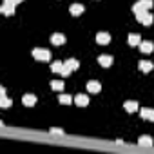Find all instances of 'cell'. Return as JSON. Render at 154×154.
<instances>
[{
    "instance_id": "1",
    "label": "cell",
    "mask_w": 154,
    "mask_h": 154,
    "mask_svg": "<svg viewBox=\"0 0 154 154\" xmlns=\"http://www.w3.org/2000/svg\"><path fill=\"white\" fill-rule=\"evenodd\" d=\"M152 0H138V2L132 6V11H134V15L136 13H143V11H149L150 8H152Z\"/></svg>"
},
{
    "instance_id": "2",
    "label": "cell",
    "mask_w": 154,
    "mask_h": 154,
    "mask_svg": "<svg viewBox=\"0 0 154 154\" xmlns=\"http://www.w3.org/2000/svg\"><path fill=\"white\" fill-rule=\"evenodd\" d=\"M33 56L35 60H40V62H47L51 58V53L47 49H42V47H35L33 49Z\"/></svg>"
},
{
    "instance_id": "3",
    "label": "cell",
    "mask_w": 154,
    "mask_h": 154,
    "mask_svg": "<svg viewBox=\"0 0 154 154\" xmlns=\"http://www.w3.org/2000/svg\"><path fill=\"white\" fill-rule=\"evenodd\" d=\"M136 20L140 24H143V26H150L154 18H152V15L149 11H143V13H136Z\"/></svg>"
},
{
    "instance_id": "4",
    "label": "cell",
    "mask_w": 154,
    "mask_h": 154,
    "mask_svg": "<svg viewBox=\"0 0 154 154\" xmlns=\"http://www.w3.org/2000/svg\"><path fill=\"white\" fill-rule=\"evenodd\" d=\"M15 4H11V2H8V0H4V4H2V9H0V11H2L4 15H13L15 13Z\"/></svg>"
},
{
    "instance_id": "5",
    "label": "cell",
    "mask_w": 154,
    "mask_h": 154,
    "mask_svg": "<svg viewBox=\"0 0 154 154\" xmlns=\"http://www.w3.org/2000/svg\"><path fill=\"white\" fill-rule=\"evenodd\" d=\"M74 103L78 105V107H85V105L89 103V96H87V94H76Z\"/></svg>"
},
{
    "instance_id": "6",
    "label": "cell",
    "mask_w": 154,
    "mask_h": 154,
    "mask_svg": "<svg viewBox=\"0 0 154 154\" xmlns=\"http://www.w3.org/2000/svg\"><path fill=\"white\" fill-rule=\"evenodd\" d=\"M22 103H24L26 107H33V105L36 103V96H35V94H24V96H22Z\"/></svg>"
},
{
    "instance_id": "7",
    "label": "cell",
    "mask_w": 154,
    "mask_h": 154,
    "mask_svg": "<svg viewBox=\"0 0 154 154\" xmlns=\"http://www.w3.org/2000/svg\"><path fill=\"white\" fill-rule=\"evenodd\" d=\"M51 44H54V45L65 44V36H63L62 33H54V35H51Z\"/></svg>"
},
{
    "instance_id": "8",
    "label": "cell",
    "mask_w": 154,
    "mask_h": 154,
    "mask_svg": "<svg viewBox=\"0 0 154 154\" xmlns=\"http://www.w3.org/2000/svg\"><path fill=\"white\" fill-rule=\"evenodd\" d=\"M96 42L102 44V45H107V44L111 42V35H109V33H98V35H96Z\"/></svg>"
},
{
    "instance_id": "9",
    "label": "cell",
    "mask_w": 154,
    "mask_h": 154,
    "mask_svg": "<svg viewBox=\"0 0 154 154\" xmlns=\"http://www.w3.org/2000/svg\"><path fill=\"white\" fill-rule=\"evenodd\" d=\"M98 63H100L102 67H111V65H112V56H109V54L98 56Z\"/></svg>"
},
{
    "instance_id": "10",
    "label": "cell",
    "mask_w": 154,
    "mask_h": 154,
    "mask_svg": "<svg viewBox=\"0 0 154 154\" xmlns=\"http://www.w3.org/2000/svg\"><path fill=\"white\" fill-rule=\"evenodd\" d=\"M100 89H102V84L100 82H96V80H93V82H87V91L89 93H100Z\"/></svg>"
},
{
    "instance_id": "11",
    "label": "cell",
    "mask_w": 154,
    "mask_h": 154,
    "mask_svg": "<svg viewBox=\"0 0 154 154\" xmlns=\"http://www.w3.org/2000/svg\"><path fill=\"white\" fill-rule=\"evenodd\" d=\"M69 11H71V15H72V17H78V15H82V13H84V6H82V4H71Z\"/></svg>"
},
{
    "instance_id": "12",
    "label": "cell",
    "mask_w": 154,
    "mask_h": 154,
    "mask_svg": "<svg viewBox=\"0 0 154 154\" xmlns=\"http://www.w3.org/2000/svg\"><path fill=\"white\" fill-rule=\"evenodd\" d=\"M127 42H129V45H140V44H141V38H140V35L131 33L129 38H127Z\"/></svg>"
},
{
    "instance_id": "13",
    "label": "cell",
    "mask_w": 154,
    "mask_h": 154,
    "mask_svg": "<svg viewBox=\"0 0 154 154\" xmlns=\"http://www.w3.org/2000/svg\"><path fill=\"white\" fill-rule=\"evenodd\" d=\"M140 49H141V53L149 54V53H152V49H154V44H152V42H141V44H140Z\"/></svg>"
},
{
    "instance_id": "14",
    "label": "cell",
    "mask_w": 154,
    "mask_h": 154,
    "mask_svg": "<svg viewBox=\"0 0 154 154\" xmlns=\"http://www.w3.org/2000/svg\"><path fill=\"white\" fill-rule=\"evenodd\" d=\"M138 67H140V71H143V72H150L152 71V62H145V60H141L140 63H138Z\"/></svg>"
},
{
    "instance_id": "15",
    "label": "cell",
    "mask_w": 154,
    "mask_h": 154,
    "mask_svg": "<svg viewBox=\"0 0 154 154\" xmlns=\"http://www.w3.org/2000/svg\"><path fill=\"white\" fill-rule=\"evenodd\" d=\"M123 107H125V111H127V112H136V111H138V103H136L134 100L125 102V103H123Z\"/></svg>"
},
{
    "instance_id": "16",
    "label": "cell",
    "mask_w": 154,
    "mask_h": 154,
    "mask_svg": "<svg viewBox=\"0 0 154 154\" xmlns=\"http://www.w3.org/2000/svg\"><path fill=\"white\" fill-rule=\"evenodd\" d=\"M63 65H67L71 71H76V69L80 67V62H78V60H74V58H69V60L63 62Z\"/></svg>"
},
{
    "instance_id": "17",
    "label": "cell",
    "mask_w": 154,
    "mask_h": 154,
    "mask_svg": "<svg viewBox=\"0 0 154 154\" xmlns=\"http://www.w3.org/2000/svg\"><path fill=\"white\" fill-rule=\"evenodd\" d=\"M152 112H154V109H149V107L140 109V116H141L143 120H150V118H152Z\"/></svg>"
},
{
    "instance_id": "18",
    "label": "cell",
    "mask_w": 154,
    "mask_h": 154,
    "mask_svg": "<svg viewBox=\"0 0 154 154\" xmlns=\"http://www.w3.org/2000/svg\"><path fill=\"white\" fill-rule=\"evenodd\" d=\"M138 143L143 145V147H152V138H150V136H140Z\"/></svg>"
},
{
    "instance_id": "19",
    "label": "cell",
    "mask_w": 154,
    "mask_h": 154,
    "mask_svg": "<svg viewBox=\"0 0 154 154\" xmlns=\"http://www.w3.org/2000/svg\"><path fill=\"white\" fill-rule=\"evenodd\" d=\"M62 67H63V62H60V60H56V62L51 63V71H53V72H60Z\"/></svg>"
},
{
    "instance_id": "20",
    "label": "cell",
    "mask_w": 154,
    "mask_h": 154,
    "mask_svg": "<svg viewBox=\"0 0 154 154\" xmlns=\"http://www.w3.org/2000/svg\"><path fill=\"white\" fill-rule=\"evenodd\" d=\"M9 105H11V100H9L6 94H0V107L6 109V107H9Z\"/></svg>"
},
{
    "instance_id": "21",
    "label": "cell",
    "mask_w": 154,
    "mask_h": 154,
    "mask_svg": "<svg viewBox=\"0 0 154 154\" xmlns=\"http://www.w3.org/2000/svg\"><path fill=\"white\" fill-rule=\"evenodd\" d=\"M51 89H53V91H62V89H63V82H58V80L51 82Z\"/></svg>"
},
{
    "instance_id": "22",
    "label": "cell",
    "mask_w": 154,
    "mask_h": 154,
    "mask_svg": "<svg viewBox=\"0 0 154 154\" xmlns=\"http://www.w3.org/2000/svg\"><path fill=\"white\" fill-rule=\"evenodd\" d=\"M71 102H72V98H71L69 94H62V96H60V103H63V105H69Z\"/></svg>"
},
{
    "instance_id": "23",
    "label": "cell",
    "mask_w": 154,
    "mask_h": 154,
    "mask_svg": "<svg viewBox=\"0 0 154 154\" xmlns=\"http://www.w3.org/2000/svg\"><path fill=\"white\" fill-rule=\"evenodd\" d=\"M60 74H62V76H69V74H71V69H69L67 65H63L62 71H60Z\"/></svg>"
},
{
    "instance_id": "24",
    "label": "cell",
    "mask_w": 154,
    "mask_h": 154,
    "mask_svg": "<svg viewBox=\"0 0 154 154\" xmlns=\"http://www.w3.org/2000/svg\"><path fill=\"white\" fill-rule=\"evenodd\" d=\"M51 134H62V129H54V127H53V129H51Z\"/></svg>"
},
{
    "instance_id": "25",
    "label": "cell",
    "mask_w": 154,
    "mask_h": 154,
    "mask_svg": "<svg viewBox=\"0 0 154 154\" xmlns=\"http://www.w3.org/2000/svg\"><path fill=\"white\" fill-rule=\"evenodd\" d=\"M8 2H11V4H15V6H18V4L22 2V0H8Z\"/></svg>"
},
{
    "instance_id": "26",
    "label": "cell",
    "mask_w": 154,
    "mask_h": 154,
    "mask_svg": "<svg viewBox=\"0 0 154 154\" xmlns=\"http://www.w3.org/2000/svg\"><path fill=\"white\" fill-rule=\"evenodd\" d=\"M150 120H152V122H154V112H152V118H150Z\"/></svg>"
}]
</instances>
